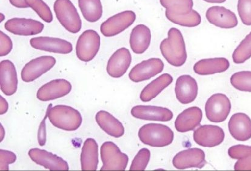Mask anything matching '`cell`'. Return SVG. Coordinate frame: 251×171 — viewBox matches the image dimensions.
<instances>
[{"label":"cell","instance_id":"23","mask_svg":"<svg viewBox=\"0 0 251 171\" xmlns=\"http://www.w3.org/2000/svg\"><path fill=\"white\" fill-rule=\"evenodd\" d=\"M230 134L238 141L245 142L251 138V120L244 113H236L231 117L228 124Z\"/></svg>","mask_w":251,"mask_h":171},{"label":"cell","instance_id":"17","mask_svg":"<svg viewBox=\"0 0 251 171\" xmlns=\"http://www.w3.org/2000/svg\"><path fill=\"white\" fill-rule=\"evenodd\" d=\"M29 155L33 162L48 169L52 171H68L69 170L67 162L62 158L53 154L45 150L34 148L30 149Z\"/></svg>","mask_w":251,"mask_h":171},{"label":"cell","instance_id":"15","mask_svg":"<svg viewBox=\"0 0 251 171\" xmlns=\"http://www.w3.org/2000/svg\"><path fill=\"white\" fill-rule=\"evenodd\" d=\"M206 17L210 24L224 29L237 26L239 21L234 12L222 6H212L207 10Z\"/></svg>","mask_w":251,"mask_h":171},{"label":"cell","instance_id":"41","mask_svg":"<svg viewBox=\"0 0 251 171\" xmlns=\"http://www.w3.org/2000/svg\"><path fill=\"white\" fill-rule=\"evenodd\" d=\"M234 170H251V152L243 159L237 161L235 164Z\"/></svg>","mask_w":251,"mask_h":171},{"label":"cell","instance_id":"22","mask_svg":"<svg viewBox=\"0 0 251 171\" xmlns=\"http://www.w3.org/2000/svg\"><path fill=\"white\" fill-rule=\"evenodd\" d=\"M0 85L6 96H12L16 93L18 78L16 69L12 61L6 60L0 63Z\"/></svg>","mask_w":251,"mask_h":171},{"label":"cell","instance_id":"43","mask_svg":"<svg viewBox=\"0 0 251 171\" xmlns=\"http://www.w3.org/2000/svg\"><path fill=\"white\" fill-rule=\"evenodd\" d=\"M0 99H1V109H0V114L1 115L6 114L7 111H8L9 109V104L7 103L6 99H5L2 97L1 96L0 97Z\"/></svg>","mask_w":251,"mask_h":171},{"label":"cell","instance_id":"35","mask_svg":"<svg viewBox=\"0 0 251 171\" xmlns=\"http://www.w3.org/2000/svg\"><path fill=\"white\" fill-rule=\"evenodd\" d=\"M151 153L147 148H143L138 152L134 159L133 160L130 170H145L150 160Z\"/></svg>","mask_w":251,"mask_h":171},{"label":"cell","instance_id":"33","mask_svg":"<svg viewBox=\"0 0 251 171\" xmlns=\"http://www.w3.org/2000/svg\"><path fill=\"white\" fill-rule=\"evenodd\" d=\"M230 83L238 90L251 93V71H240L233 74Z\"/></svg>","mask_w":251,"mask_h":171},{"label":"cell","instance_id":"30","mask_svg":"<svg viewBox=\"0 0 251 171\" xmlns=\"http://www.w3.org/2000/svg\"><path fill=\"white\" fill-rule=\"evenodd\" d=\"M165 16L169 21L173 24L186 27L198 26L201 22V17L199 13L193 10L188 14H176L165 11Z\"/></svg>","mask_w":251,"mask_h":171},{"label":"cell","instance_id":"5","mask_svg":"<svg viewBox=\"0 0 251 171\" xmlns=\"http://www.w3.org/2000/svg\"><path fill=\"white\" fill-rule=\"evenodd\" d=\"M101 158L103 165L102 171H124L126 169L129 157L112 142H104L101 147Z\"/></svg>","mask_w":251,"mask_h":171},{"label":"cell","instance_id":"29","mask_svg":"<svg viewBox=\"0 0 251 171\" xmlns=\"http://www.w3.org/2000/svg\"><path fill=\"white\" fill-rule=\"evenodd\" d=\"M79 7L87 21H99L103 16V9L101 0H78Z\"/></svg>","mask_w":251,"mask_h":171},{"label":"cell","instance_id":"26","mask_svg":"<svg viewBox=\"0 0 251 171\" xmlns=\"http://www.w3.org/2000/svg\"><path fill=\"white\" fill-rule=\"evenodd\" d=\"M96 121L101 129L110 136L119 138L125 133L124 127L122 122L108 112L100 111L97 112Z\"/></svg>","mask_w":251,"mask_h":171},{"label":"cell","instance_id":"10","mask_svg":"<svg viewBox=\"0 0 251 171\" xmlns=\"http://www.w3.org/2000/svg\"><path fill=\"white\" fill-rule=\"evenodd\" d=\"M164 63L160 58H150L142 61L133 68L129 73L130 80L135 83L150 80L163 71Z\"/></svg>","mask_w":251,"mask_h":171},{"label":"cell","instance_id":"18","mask_svg":"<svg viewBox=\"0 0 251 171\" xmlns=\"http://www.w3.org/2000/svg\"><path fill=\"white\" fill-rule=\"evenodd\" d=\"M71 89V84L68 81L58 79L41 87L38 90L37 98L44 102L54 100L68 95Z\"/></svg>","mask_w":251,"mask_h":171},{"label":"cell","instance_id":"1","mask_svg":"<svg viewBox=\"0 0 251 171\" xmlns=\"http://www.w3.org/2000/svg\"><path fill=\"white\" fill-rule=\"evenodd\" d=\"M161 54L171 65L180 67L184 65L188 58L185 42L182 33L175 27H172L168 32V38L160 44Z\"/></svg>","mask_w":251,"mask_h":171},{"label":"cell","instance_id":"7","mask_svg":"<svg viewBox=\"0 0 251 171\" xmlns=\"http://www.w3.org/2000/svg\"><path fill=\"white\" fill-rule=\"evenodd\" d=\"M136 14L132 11H126L113 15L101 25V34L106 37H114L125 31L134 24Z\"/></svg>","mask_w":251,"mask_h":171},{"label":"cell","instance_id":"24","mask_svg":"<svg viewBox=\"0 0 251 171\" xmlns=\"http://www.w3.org/2000/svg\"><path fill=\"white\" fill-rule=\"evenodd\" d=\"M230 67L228 60L225 58H207L197 61L194 65V72L200 75H213L227 71Z\"/></svg>","mask_w":251,"mask_h":171},{"label":"cell","instance_id":"25","mask_svg":"<svg viewBox=\"0 0 251 171\" xmlns=\"http://www.w3.org/2000/svg\"><path fill=\"white\" fill-rule=\"evenodd\" d=\"M150 28L144 24H138L132 29L130 36V48L136 54H143L148 49L151 41Z\"/></svg>","mask_w":251,"mask_h":171},{"label":"cell","instance_id":"2","mask_svg":"<svg viewBox=\"0 0 251 171\" xmlns=\"http://www.w3.org/2000/svg\"><path fill=\"white\" fill-rule=\"evenodd\" d=\"M49 106L48 118L55 127L66 131H75L81 126L83 119L80 112L76 109L65 105L52 108V104Z\"/></svg>","mask_w":251,"mask_h":171},{"label":"cell","instance_id":"39","mask_svg":"<svg viewBox=\"0 0 251 171\" xmlns=\"http://www.w3.org/2000/svg\"><path fill=\"white\" fill-rule=\"evenodd\" d=\"M0 56L5 57L11 52L13 48L12 41L8 35L0 31Z\"/></svg>","mask_w":251,"mask_h":171},{"label":"cell","instance_id":"11","mask_svg":"<svg viewBox=\"0 0 251 171\" xmlns=\"http://www.w3.org/2000/svg\"><path fill=\"white\" fill-rule=\"evenodd\" d=\"M44 27L42 22L25 18H14L7 20L4 24L7 31L20 36L39 34L44 29Z\"/></svg>","mask_w":251,"mask_h":171},{"label":"cell","instance_id":"46","mask_svg":"<svg viewBox=\"0 0 251 171\" xmlns=\"http://www.w3.org/2000/svg\"><path fill=\"white\" fill-rule=\"evenodd\" d=\"M5 18H6L5 15L1 13V14H0V22H1V23L3 22L5 20Z\"/></svg>","mask_w":251,"mask_h":171},{"label":"cell","instance_id":"44","mask_svg":"<svg viewBox=\"0 0 251 171\" xmlns=\"http://www.w3.org/2000/svg\"><path fill=\"white\" fill-rule=\"evenodd\" d=\"M203 1L208 2V3L222 4L224 3L227 0H203Z\"/></svg>","mask_w":251,"mask_h":171},{"label":"cell","instance_id":"16","mask_svg":"<svg viewBox=\"0 0 251 171\" xmlns=\"http://www.w3.org/2000/svg\"><path fill=\"white\" fill-rule=\"evenodd\" d=\"M132 62V55L129 49L120 48L109 58L107 65V72L114 78H119L125 75Z\"/></svg>","mask_w":251,"mask_h":171},{"label":"cell","instance_id":"27","mask_svg":"<svg viewBox=\"0 0 251 171\" xmlns=\"http://www.w3.org/2000/svg\"><path fill=\"white\" fill-rule=\"evenodd\" d=\"M99 146L96 140L91 138L84 142L81 154V170L96 171L99 164Z\"/></svg>","mask_w":251,"mask_h":171},{"label":"cell","instance_id":"38","mask_svg":"<svg viewBox=\"0 0 251 171\" xmlns=\"http://www.w3.org/2000/svg\"><path fill=\"white\" fill-rule=\"evenodd\" d=\"M17 160L14 152L6 150H0V170L8 171L9 165L14 163Z\"/></svg>","mask_w":251,"mask_h":171},{"label":"cell","instance_id":"36","mask_svg":"<svg viewBox=\"0 0 251 171\" xmlns=\"http://www.w3.org/2000/svg\"><path fill=\"white\" fill-rule=\"evenodd\" d=\"M237 11L243 24L251 25V0H239Z\"/></svg>","mask_w":251,"mask_h":171},{"label":"cell","instance_id":"21","mask_svg":"<svg viewBox=\"0 0 251 171\" xmlns=\"http://www.w3.org/2000/svg\"><path fill=\"white\" fill-rule=\"evenodd\" d=\"M203 112L198 107H191L179 114L175 121V127L179 132L184 133L193 131L201 124Z\"/></svg>","mask_w":251,"mask_h":171},{"label":"cell","instance_id":"34","mask_svg":"<svg viewBox=\"0 0 251 171\" xmlns=\"http://www.w3.org/2000/svg\"><path fill=\"white\" fill-rule=\"evenodd\" d=\"M27 6L37 13L38 16L46 23H51L53 17L50 7L43 0H25Z\"/></svg>","mask_w":251,"mask_h":171},{"label":"cell","instance_id":"9","mask_svg":"<svg viewBox=\"0 0 251 171\" xmlns=\"http://www.w3.org/2000/svg\"><path fill=\"white\" fill-rule=\"evenodd\" d=\"M56 59L52 56H42L30 61L22 69V80L30 83L40 78L55 65Z\"/></svg>","mask_w":251,"mask_h":171},{"label":"cell","instance_id":"6","mask_svg":"<svg viewBox=\"0 0 251 171\" xmlns=\"http://www.w3.org/2000/svg\"><path fill=\"white\" fill-rule=\"evenodd\" d=\"M100 45V37L98 33L94 30H87L80 35L76 43V56L79 60L89 62L96 57Z\"/></svg>","mask_w":251,"mask_h":171},{"label":"cell","instance_id":"45","mask_svg":"<svg viewBox=\"0 0 251 171\" xmlns=\"http://www.w3.org/2000/svg\"><path fill=\"white\" fill-rule=\"evenodd\" d=\"M5 135V131L3 126H2L1 124V142L2 141V140L4 139Z\"/></svg>","mask_w":251,"mask_h":171},{"label":"cell","instance_id":"37","mask_svg":"<svg viewBox=\"0 0 251 171\" xmlns=\"http://www.w3.org/2000/svg\"><path fill=\"white\" fill-rule=\"evenodd\" d=\"M251 152V146L237 145L230 147L228 150L230 157L233 159H242Z\"/></svg>","mask_w":251,"mask_h":171},{"label":"cell","instance_id":"31","mask_svg":"<svg viewBox=\"0 0 251 171\" xmlns=\"http://www.w3.org/2000/svg\"><path fill=\"white\" fill-rule=\"evenodd\" d=\"M166 11L176 14H188L193 10V0H160Z\"/></svg>","mask_w":251,"mask_h":171},{"label":"cell","instance_id":"3","mask_svg":"<svg viewBox=\"0 0 251 171\" xmlns=\"http://www.w3.org/2000/svg\"><path fill=\"white\" fill-rule=\"evenodd\" d=\"M138 137L143 144L148 146L165 147L173 142L174 132L165 125L150 123L141 127Z\"/></svg>","mask_w":251,"mask_h":171},{"label":"cell","instance_id":"14","mask_svg":"<svg viewBox=\"0 0 251 171\" xmlns=\"http://www.w3.org/2000/svg\"><path fill=\"white\" fill-rule=\"evenodd\" d=\"M30 43L35 49L59 54H68L73 50L70 42L58 38L38 37L32 38Z\"/></svg>","mask_w":251,"mask_h":171},{"label":"cell","instance_id":"12","mask_svg":"<svg viewBox=\"0 0 251 171\" xmlns=\"http://www.w3.org/2000/svg\"><path fill=\"white\" fill-rule=\"evenodd\" d=\"M205 153L199 148H192L178 153L173 158L174 167L178 170L197 168L201 169L206 165Z\"/></svg>","mask_w":251,"mask_h":171},{"label":"cell","instance_id":"40","mask_svg":"<svg viewBox=\"0 0 251 171\" xmlns=\"http://www.w3.org/2000/svg\"><path fill=\"white\" fill-rule=\"evenodd\" d=\"M49 109H50V106H48L44 119H43L42 122H41L38 131V144L42 147L44 146L46 142V119L48 117Z\"/></svg>","mask_w":251,"mask_h":171},{"label":"cell","instance_id":"32","mask_svg":"<svg viewBox=\"0 0 251 171\" xmlns=\"http://www.w3.org/2000/svg\"><path fill=\"white\" fill-rule=\"evenodd\" d=\"M251 57V32L243 39L235 49L232 59L236 64H242Z\"/></svg>","mask_w":251,"mask_h":171},{"label":"cell","instance_id":"13","mask_svg":"<svg viewBox=\"0 0 251 171\" xmlns=\"http://www.w3.org/2000/svg\"><path fill=\"white\" fill-rule=\"evenodd\" d=\"M195 142L201 147H213L222 144L225 139L224 130L214 125H204L194 131Z\"/></svg>","mask_w":251,"mask_h":171},{"label":"cell","instance_id":"19","mask_svg":"<svg viewBox=\"0 0 251 171\" xmlns=\"http://www.w3.org/2000/svg\"><path fill=\"white\" fill-rule=\"evenodd\" d=\"M175 93L176 98L181 104L191 103L198 94L196 80L190 75L180 76L176 83Z\"/></svg>","mask_w":251,"mask_h":171},{"label":"cell","instance_id":"20","mask_svg":"<svg viewBox=\"0 0 251 171\" xmlns=\"http://www.w3.org/2000/svg\"><path fill=\"white\" fill-rule=\"evenodd\" d=\"M131 114L135 118L151 121L168 122L173 117L170 109L152 106H135L132 109Z\"/></svg>","mask_w":251,"mask_h":171},{"label":"cell","instance_id":"28","mask_svg":"<svg viewBox=\"0 0 251 171\" xmlns=\"http://www.w3.org/2000/svg\"><path fill=\"white\" fill-rule=\"evenodd\" d=\"M173 81V78L170 74H163L162 75L160 76L159 77L145 87L140 94L141 100L143 102H149L152 100L161 91L170 85Z\"/></svg>","mask_w":251,"mask_h":171},{"label":"cell","instance_id":"42","mask_svg":"<svg viewBox=\"0 0 251 171\" xmlns=\"http://www.w3.org/2000/svg\"><path fill=\"white\" fill-rule=\"evenodd\" d=\"M10 3L13 6L19 9H27L29 8V6L25 3V0H9Z\"/></svg>","mask_w":251,"mask_h":171},{"label":"cell","instance_id":"8","mask_svg":"<svg viewBox=\"0 0 251 171\" xmlns=\"http://www.w3.org/2000/svg\"><path fill=\"white\" fill-rule=\"evenodd\" d=\"M231 110V103L224 94L212 95L207 101L205 106L207 119L213 122H221L226 120Z\"/></svg>","mask_w":251,"mask_h":171},{"label":"cell","instance_id":"4","mask_svg":"<svg viewBox=\"0 0 251 171\" xmlns=\"http://www.w3.org/2000/svg\"><path fill=\"white\" fill-rule=\"evenodd\" d=\"M53 9L59 22L68 32H80L82 22L80 15L70 0H56Z\"/></svg>","mask_w":251,"mask_h":171}]
</instances>
